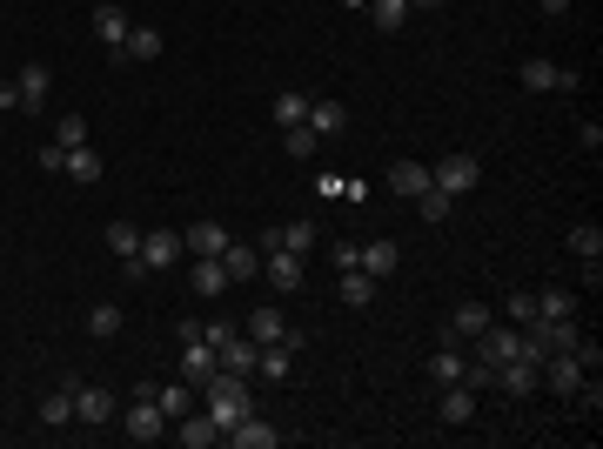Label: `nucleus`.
<instances>
[{
	"label": "nucleus",
	"instance_id": "obj_1",
	"mask_svg": "<svg viewBox=\"0 0 603 449\" xmlns=\"http://www.w3.org/2000/svg\"><path fill=\"white\" fill-rule=\"evenodd\" d=\"M201 409L215 416V423H242L248 409H255V396H248V376H228V369H215V376L201 382Z\"/></svg>",
	"mask_w": 603,
	"mask_h": 449
},
{
	"label": "nucleus",
	"instance_id": "obj_2",
	"mask_svg": "<svg viewBox=\"0 0 603 449\" xmlns=\"http://www.w3.org/2000/svg\"><path fill=\"white\" fill-rule=\"evenodd\" d=\"M516 81L530 94H577V68H557V61H543V54H530V61L516 68Z\"/></svg>",
	"mask_w": 603,
	"mask_h": 449
},
{
	"label": "nucleus",
	"instance_id": "obj_3",
	"mask_svg": "<svg viewBox=\"0 0 603 449\" xmlns=\"http://www.w3.org/2000/svg\"><path fill=\"white\" fill-rule=\"evenodd\" d=\"M242 336L255 342V349H275V342L302 349V329H289V315H282V309H255V315L242 322Z\"/></svg>",
	"mask_w": 603,
	"mask_h": 449
},
{
	"label": "nucleus",
	"instance_id": "obj_4",
	"mask_svg": "<svg viewBox=\"0 0 603 449\" xmlns=\"http://www.w3.org/2000/svg\"><path fill=\"white\" fill-rule=\"evenodd\" d=\"M161 429H168V416H161L155 396H134V403L121 409V436H128V443H161Z\"/></svg>",
	"mask_w": 603,
	"mask_h": 449
},
{
	"label": "nucleus",
	"instance_id": "obj_5",
	"mask_svg": "<svg viewBox=\"0 0 603 449\" xmlns=\"http://www.w3.org/2000/svg\"><path fill=\"white\" fill-rule=\"evenodd\" d=\"M429 181H436L443 195H469V188L483 181V161L476 155H443V161H429Z\"/></svg>",
	"mask_w": 603,
	"mask_h": 449
},
{
	"label": "nucleus",
	"instance_id": "obj_6",
	"mask_svg": "<svg viewBox=\"0 0 603 449\" xmlns=\"http://www.w3.org/2000/svg\"><path fill=\"white\" fill-rule=\"evenodd\" d=\"M168 262H181V235L175 228H155V235H141V255L121 275H148V269H168Z\"/></svg>",
	"mask_w": 603,
	"mask_h": 449
},
{
	"label": "nucleus",
	"instance_id": "obj_7",
	"mask_svg": "<svg viewBox=\"0 0 603 449\" xmlns=\"http://www.w3.org/2000/svg\"><path fill=\"white\" fill-rule=\"evenodd\" d=\"M302 269H309V255H295V248H262V275H268V289L295 295V289H302Z\"/></svg>",
	"mask_w": 603,
	"mask_h": 449
},
{
	"label": "nucleus",
	"instance_id": "obj_8",
	"mask_svg": "<svg viewBox=\"0 0 603 449\" xmlns=\"http://www.w3.org/2000/svg\"><path fill=\"white\" fill-rule=\"evenodd\" d=\"M490 389H503V396H536V389H543V369H536L530 356H510V362H496Z\"/></svg>",
	"mask_w": 603,
	"mask_h": 449
},
{
	"label": "nucleus",
	"instance_id": "obj_9",
	"mask_svg": "<svg viewBox=\"0 0 603 449\" xmlns=\"http://www.w3.org/2000/svg\"><path fill=\"white\" fill-rule=\"evenodd\" d=\"M222 443H235V449H275V443H282V429L262 423V416L248 409L242 423H228V429H222Z\"/></svg>",
	"mask_w": 603,
	"mask_h": 449
},
{
	"label": "nucleus",
	"instance_id": "obj_10",
	"mask_svg": "<svg viewBox=\"0 0 603 449\" xmlns=\"http://www.w3.org/2000/svg\"><path fill=\"white\" fill-rule=\"evenodd\" d=\"M14 94H21V114H41L47 94H54V74H47L41 61H27V68L14 74Z\"/></svg>",
	"mask_w": 603,
	"mask_h": 449
},
{
	"label": "nucleus",
	"instance_id": "obj_11",
	"mask_svg": "<svg viewBox=\"0 0 603 449\" xmlns=\"http://www.w3.org/2000/svg\"><path fill=\"white\" fill-rule=\"evenodd\" d=\"M74 423H88V429L114 423V396L108 389H94V382H74Z\"/></svg>",
	"mask_w": 603,
	"mask_h": 449
},
{
	"label": "nucleus",
	"instance_id": "obj_12",
	"mask_svg": "<svg viewBox=\"0 0 603 449\" xmlns=\"http://www.w3.org/2000/svg\"><path fill=\"white\" fill-rule=\"evenodd\" d=\"M215 369H222V356H215V342H208V336L181 342V382H195V389H201V382L215 376Z\"/></svg>",
	"mask_w": 603,
	"mask_h": 449
},
{
	"label": "nucleus",
	"instance_id": "obj_13",
	"mask_svg": "<svg viewBox=\"0 0 603 449\" xmlns=\"http://www.w3.org/2000/svg\"><path fill=\"white\" fill-rule=\"evenodd\" d=\"M436 423H443V429L476 423V389H469V382H449V389H443V403H436Z\"/></svg>",
	"mask_w": 603,
	"mask_h": 449
},
{
	"label": "nucleus",
	"instance_id": "obj_14",
	"mask_svg": "<svg viewBox=\"0 0 603 449\" xmlns=\"http://www.w3.org/2000/svg\"><path fill=\"white\" fill-rule=\"evenodd\" d=\"M128 7H121V0H101V7H94V34H101V47H108V54H121V41H128Z\"/></svg>",
	"mask_w": 603,
	"mask_h": 449
},
{
	"label": "nucleus",
	"instance_id": "obj_15",
	"mask_svg": "<svg viewBox=\"0 0 603 449\" xmlns=\"http://www.w3.org/2000/svg\"><path fill=\"white\" fill-rule=\"evenodd\" d=\"M181 248H188V255H222V248H228V228L215 222V215H201V222L181 228Z\"/></svg>",
	"mask_w": 603,
	"mask_h": 449
},
{
	"label": "nucleus",
	"instance_id": "obj_16",
	"mask_svg": "<svg viewBox=\"0 0 603 449\" xmlns=\"http://www.w3.org/2000/svg\"><path fill=\"white\" fill-rule=\"evenodd\" d=\"M175 443L181 449H208V443H222V423H215L208 409H188V416L175 423Z\"/></svg>",
	"mask_w": 603,
	"mask_h": 449
},
{
	"label": "nucleus",
	"instance_id": "obj_17",
	"mask_svg": "<svg viewBox=\"0 0 603 449\" xmlns=\"http://www.w3.org/2000/svg\"><path fill=\"white\" fill-rule=\"evenodd\" d=\"M74 382H81V376H61V382L41 396V423H47V429H67V423H74Z\"/></svg>",
	"mask_w": 603,
	"mask_h": 449
},
{
	"label": "nucleus",
	"instance_id": "obj_18",
	"mask_svg": "<svg viewBox=\"0 0 603 449\" xmlns=\"http://www.w3.org/2000/svg\"><path fill=\"white\" fill-rule=\"evenodd\" d=\"M490 322H496V315L483 309V302H456V309H449V342H476Z\"/></svg>",
	"mask_w": 603,
	"mask_h": 449
},
{
	"label": "nucleus",
	"instance_id": "obj_19",
	"mask_svg": "<svg viewBox=\"0 0 603 449\" xmlns=\"http://www.w3.org/2000/svg\"><path fill=\"white\" fill-rule=\"evenodd\" d=\"M222 269H228V282H255V275H262V248H255V242H228L222 248Z\"/></svg>",
	"mask_w": 603,
	"mask_h": 449
},
{
	"label": "nucleus",
	"instance_id": "obj_20",
	"mask_svg": "<svg viewBox=\"0 0 603 449\" xmlns=\"http://www.w3.org/2000/svg\"><path fill=\"white\" fill-rule=\"evenodd\" d=\"M188 289H195V295H228V289H235V282H228V269H222V255H195Z\"/></svg>",
	"mask_w": 603,
	"mask_h": 449
},
{
	"label": "nucleus",
	"instance_id": "obj_21",
	"mask_svg": "<svg viewBox=\"0 0 603 449\" xmlns=\"http://www.w3.org/2000/svg\"><path fill=\"white\" fill-rule=\"evenodd\" d=\"M396 262H402V248L389 242V235H376V242H362V262H356V269L382 282V275H396Z\"/></svg>",
	"mask_w": 603,
	"mask_h": 449
},
{
	"label": "nucleus",
	"instance_id": "obj_22",
	"mask_svg": "<svg viewBox=\"0 0 603 449\" xmlns=\"http://www.w3.org/2000/svg\"><path fill=\"white\" fill-rule=\"evenodd\" d=\"M389 188H396L402 202H416L429 188V161H389Z\"/></svg>",
	"mask_w": 603,
	"mask_h": 449
},
{
	"label": "nucleus",
	"instance_id": "obj_23",
	"mask_svg": "<svg viewBox=\"0 0 603 449\" xmlns=\"http://www.w3.org/2000/svg\"><path fill=\"white\" fill-rule=\"evenodd\" d=\"M215 356H222V369H228V376H255V356H262V349H255V342H248L242 329H235V336H228L222 349H215Z\"/></svg>",
	"mask_w": 603,
	"mask_h": 449
},
{
	"label": "nucleus",
	"instance_id": "obj_24",
	"mask_svg": "<svg viewBox=\"0 0 603 449\" xmlns=\"http://www.w3.org/2000/svg\"><path fill=\"white\" fill-rule=\"evenodd\" d=\"M101 168H108V161H101V148H67V161H61V175L67 181H81V188H88V181H101Z\"/></svg>",
	"mask_w": 603,
	"mask_h": 449
},
{
	"label": "nucleus",
	"instance_id": "obj_25",
	"mask_svg": "<svg viewBox=\"0 0 603 449\" xmlns=\"http://www.w3.org/2000/svg\"><path fill=\"white\" fill-rule=\"evenodd\" d=\"M268 121H275V128H302V121H309V94L282 88L275 101H268Z\"/></svg>",
	"mask_w": 603,
	"mask_h": 449
},
{
	"label": "nucleus",
	"instance_id": "obj_26",
	"mask_svg": "<svg viewBox=\"0 0 603 449\" xmlns=\"http://www.w3.org/2000/svg\"><path fill=\"white\" fill-rule=\"evenodd\" d=\"M463 369H469V356H463V349H456V342L429 356V382H436V389H449V382H463Z\"/></svg>",
	"mask_w": 603,
	"mask_h": 449
},
{
	"label": "nucleus",
	"instance_id": "obj_27",
	"mask_svg": "<svg viewBox=\"0 0 603 449\" xmlns=\"http://www.w3.org/2000/svg\"><path fill=\"white\" fill-rule=\"evenodd\" d=\"M155 403H161V416H168V423H181V416L195 409V382H161Z\"/></svg>",
	"mask_w": 603,
	"mask_h": 449
},
{
	"label": "nucleus",
	"instance_id": "obj_28",
	"mask_svg": "<svg viewBox=\"0 0 603 449\" xmlns=\"http://www.w3.org/2000/svg\"><path fill=\"white\" fill-rule=\"evenodd\" d=\"M155 54H161V27H128V41H121L114 61H155Z\"/></svg>",
	"mask_w": 603,
	"mask_h": 449
},
{
	"label": "nucleus",
	"instance_id": "obj_29",
	"mask_svg": "<svg viewBox=\"0 0 603 449\" xmlns=\"http://www.w3.org/2000/svg\"><path fill=\"white\" fill-rule=\"evenodd\" d=\"M342 309H369L376 302V275H362V269H342Z\"/></svg>",
	"mask_w": 603,
	"mask_h": 449
},
{
	"label": "nucleus",
	"instance_id": "obj_30",
	"mask_svg": "<svg viewBox=\"0 0 603 449\" xmlns=\"http://www.w3.org/2000/svg\"><path fill=\"white\" fill-rule=\"evenodd\" d=\"M309 128H315L322 141L342 135V128H349V108H342V101H309Z\"/></svg>",
	"mask_w": 603,
	"mask_h": 449
},
{
	"label": "nucleus",
	"instance_id": "obj_31",
	"mask_svg": "<svg viewBox=\"0 0 603 449\" xmlns=\"http://www.w3.org/2000/svg\"><path fill=\"white\" fill-rule=\"evenodd\" d=\"M570 315H577L570 289H536V322H570Z\"/></svg>",
	"mask_w": 603,
	"mask_h": 449
},
{
	"label": "nucleus",
	"instance_id": "obj_32",
	"mask_svg": "<svg viewBox=\"0 0 603 449\" xmlns=\"http://www.w3.org/2000/svg\"><path fill=\"white\" fill-rule=\"evenodd\" d=\"M255 376H268V382H289V376H295V349H289V342L262 349V356H255Z\"/></svg>",
	"mask_w": 603,
	"mask_h": 449
},
{
	"label": "nucleus",
	"instance_id": "obj_33",
	"mask_svg": "<svg viewBox=\"0 0 603 449\" xmlns=\"http://www.w3.org/2000/svg\"><path fill=\"white\" fill-rule=\"evenodd\" d=\"M108 255L128 269L134 255H141V228H134V222H108Z\"/></svg>",
	"mask_w": 603,
	"mask_h": 449
},
{
	"label": "nucleus",
	"instance_id": "obj_34",
	"mask_svg": "<svg viewBox=\"0 0 603 449\" xmlns=\"http://www.w3.org/2000/svg\"><path fill=\"white\" fill-rule=\"evenodd\" d=\"M416 215H423L429 228H436V222H449V215H456V195H443V188H436V181H429L423 195H416Z\"/></svg>",
	"mask_w": 603,
	"mask_h": 449
},
{
	"label": "nucleus",
	"instance_id": "obj_35",
	"mask_svg": "<svg viewBox=\"0 0 603 449\" xmlns=\"http://www.w3.org/2000/svg\"><path fill=\"white\" fill-rule=\"evenodd\" d=\"M88 336L94 342H114V336H121V302H94V309H88Z\"/></svg>",
	"mask_w": 603,
	"mask_h": 449
},
{
	"label": "nucleus",
	"instance_id": "obj_36",
	"mask_svg": "<svg viewBox=\"0 0 603 449\" xmlns=\"http://www.w3.org/2000/svg\"><path fill=\"white\" fill-rule=\"evenodd\" d=\"M570 255H577V262H603V228L597 222H577V228H570Z\"/></svg>",
	"mask_w": 603,
	"mask_h": 449
},
{
	"label": "nucleus",
	"instance_id": "obj_37",
	"mask_svg": "<svg viewBox=\"0 0 603 449\" xmlns=\"http://www.w3.org/2000/svg\"><path fill=\"white\" fill-rule=\"evenodd\" d=\"M362 14H376L382 34H402V27H409V0H369Z\"/></svg>",
	"mask_w": 603,
	"mask_h": 449
},
{
	"label": "nucleus",
	"instance_id": "obj_38",
	"mask_svg": "<svg viewBox=\"0 0 603 449\" xmlns=\"http://www.w3.org/2000/svg\"><path fill=\"white\" fill-rule=\"evenodd\" d=\"M54 148H88V114H61L54 121Z\"/></svg>",
	"mask_w": 603,
	"mask_h": 449
},
{
	"label": "nucleus",
	"instance_id": "obj_39",
	"mask_svg": "<svg viewBox=\"0 0 603 449\" xmlns=\"http://www.w3.org/2000/svg\"><path fill=\"white\" fill-rule=\"evenodd\" d=\"M282 148H289V155H302V161H309L315 148H322V135H315L309 121H302V128H282Z\"/></svg>",
	"mask_w": 603,
	"mask_h": 449
},
{
	"label": "nucleus",
	"instance_id": "obj_40",
	"mask_svg": "<svg viewBox=\"0 0 603 449\" xmlns=\"http://www.w3.org/2000/svg\"><path fill=\"white\" fill-rule=\"evenodd\" d=\"M315 242H322V228H315V222H289V228H282V248H295V255H309Z\"/></svg>",
	"mask_w": 603,
	"mask_h": 449
},
{
	"label": "nucleus",
	"instance_id": "obj_41",
	"mask_svg": "<svg viewBox=\"0 0 603 449\" xmlns=\"http://www.w3.org/2000/svg\"><path fill=\"white\" fill-rule=\"evenodd\" d=\"M503 315H510V322H523V329H530V322H536V289H516L510 302H503Z\"/></svg>",
	"mask_w": 603,
	"mask_h": 449
},
{
	"label": "nucleus",
	"instance_id": "obj_42",
	"mask_svg": "<svg viewBox=\"0 0 603 449\" xmlns=\"http://www.w3.org/2000/svg\"><path fill=\"white\" fill-rule=\"evenodd\" d=\"M329 262H335V269H356V262H362V242H329Z\"/></svg>",
	"mask_w": 603,
	"mask_h": 449
},
{
	"label": "nucleus",
	"instance_id": "obj_43",
	"mask_svg": "<svg viewBox=\"0 0 603 449\" xmlns=\"http://www.w3.org/2000/svg\"><path fill=\"white\" fill-rule=\"evenodd\" d=\"M0 108H21V94H14V81H0Z\"/></svg>",
	"mask_w": 603,
	"mask_h": 449
},
{
	"label": "nucleus",
	"instance_id": "obj_44",
	"mask_svg": "<svg viewBox=\"0 0 603 449\" xmlns=\"http://www.w3.org/2000/svg\"><path fill=\"white\" fill-rule=\"evenodd\" d=\"M536 7H543V14H570L577 0H536Z\"/></svg>",
	"mask_w": 603,
	"mask_h": 449
},
{
	"label": "nucleus",
	"instance_id": "obj_45",
	"mask_svg": "<svg viewBox=\"0 0 603 449\" xmlns=\"http://www.w3.org/2000/svg\"><path fill=\"white\" fill-rule=\"evenodd\" d=\"M416 7H423V14H429V7H443V0H409V14H416Z\"/></svg>",
	"mask_w": 603,
	"mask_h": 449
},
{
	"label": "nucleus",
	"instance_id": "obj_46",
	"mask_svg": "<svg viewBox=\"0 0 603 449\" xmlns=\"http://www.w3.org/2000/svg\"><path fill=\"white\" fill-rule=\"evenodd\" d=\"M342 7H349V14H362V7H369V0H342Z\"/></svg>",
	"mask_w": 603,
	"mask_h": 449
}]
</instances>
